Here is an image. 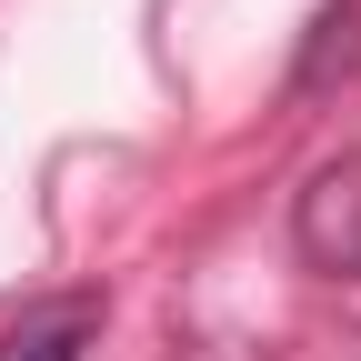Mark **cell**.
I'll list each match as a JSON object with an SVG mask.
<instances>
[{
    "label": "cell",
    "mask_w": 361,
    "mask_h": 361,
    "mask_svg": "<svg viewBox=\"0 0 361 361\" xmlns=\"http://www.w3.org/2000/svg\"><path fill=\"white\" fill-rule=\"evenodd\" d=\"M291 241H301L311 271H331V281H351V271H361V151H331L322 171L301 180Z\"/></svg>",
    "instance_id": "1"
},
{
    "label": "cell",
    "mask_w": 361,
    "mask_h": 361,
    "mask_svg": "<svg viewBox=\"0 0 361 361\" xmlns=\"http://www.w3.org/2000/svg\"><path fill=\"white\" fill-rule=\"evenodd\" d=\"M90 331H101V291H51L0 331V361H80Z\"/></svg>",
    "instance_id": "2"
}]
</instances>
